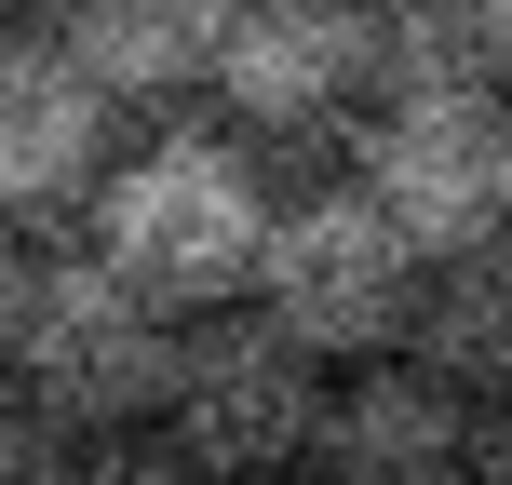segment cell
<instances>
[{
    "instance_id": "cell-1",
    "label": "cell",
    "mask_w": 512,
    "mask_h": 485,
    "mask_svg": "<svg viewBox=\"0 0 512 485\" xmlns=\"http://www.w3.org/2000/svg\"><path fill=\"white\" fill-rule=\"evenodd\" d=\"M95 256L122 283H149L176 324H203V310H243L256 297V243H270V176H256L243 135H135V149H108L95 176Z\"/></svg>"
},
{
    "instance_id": "cell-2",
    "label": "cell",
    "mask_w": 512,
    "mask_h": 485,
    "mask_svg": "<svg viewBox=\"0 0 512 485\" xmlns=\"http://www.w3.org/2000/svg\"><path fill=\"white\" fill-rule=\"evenodd\" d=\"M324 391H337V364H310L270 310H203L176 337V378H162L149 432L203 485H283L310 459V432H324Z\"/></svg>"
},
{
    "instance_id": "cell-14",
    "label": "cell",
    "mask_w": 512,
    "mask_h": 485,
    "mask_svg": "<svg viewBox=\"0 0 512 485\" xmlns=\"http://www.w3.org/2000/svg\"><path fill=\"white\" fill-rule=\"evenodd\" d=\"M14 310H27V243L0 230V364H14Z\"/></svg>"
},
{
    "instance_id": "cell-16",
    "label": "cell",
    "mask_w": 512,
    "mask_h": 485,
    "mask_svg": "<svg viewBox=\"0 0 512 485\" xmlns=\"http://www.w3.org/2000/svg\"><path fill=\"white\" fill-rule=\"evenodd\" d=\"M499 81H512V0H499Z\"/></svg>"
},
{
    "instance_id": "cell-8",
    "label": "cell",
    "mask_w": 512,
    "mask_h": 485,
    "mask_svg": "<svg viewBox=\"0 0 512 485\" xmlns=\"http://www.w3.org/2000/svg\"><path fill=\"white\" fill-rule=\"evenodd\" d=\"M108 135H122V108H108L68 54H54L41 27H0V230L95 203Z\"/></svg>"
},
{
    "instance_id": "cell-13",
    "label": "cell",
    "mask_w": 512,
    "mask_h": 485,
    "mask_svg": "<svg viewBox=\"0 0 512 485\" xmlns=\"http://www.w3.org/2000/svg\"><path fill=\"white\" fill-rule=\"evenodd\" d=\"M68 485H203V472H189V459H176L162 432H81Z\"/></svg>"
},
{
    "instance_id": "cell-9",
    "label": "cell",
    "mask_w": 512,
    "mask_h": 485,
    "mask_svg": "<svg viewBox=\"0 0 512 485\" xmlns=\"http://www.w3.org/2000/svg\"><path fill=\"white\" fill-rule=\"evenodd\" d=\"M216 14H230V0H54L41 41L68 54L108 108H135V95H189V81L216 68Z\"/></svg>"
},
{
    "instance_id": "cell-6",
    "label": "cell",
    "mask_w": 512,
    "mask_h": 485,
    "mask_svg": "<svg viewBox=\"0 0 512 485\" xmlns=\"http://www.w3.org/2000/svg\"><path fill=\"white\" fill-rule=\"evenodd\" d=\"M203 95L243 135H337L378 95V0H230Z\"/></svg>"
},
{
    "instance_id": "cell-5",
    "label": "cell",
    "mask_w": 512,
    "mask_h": 485,
    "mask_svg": "<svg viewBox=\"0 0 512 485\" xmlns=\"http://www.w3.org/2000/svg\"><path fill=\"white\" fill-rule=\"evenodd\" d=\"M351 189L418 256L512 243V95H364Z\"/></svg>"
},
{
    "instance_id": "cell-3",
    "label": "cell",
    "mask_w": 512,
    "mask_h": 485,
    "mask_svg": "<svg viewBox=\"0 0 512 485\" xmlns=\"http://www.w3.org/2000/svg\"><path fill=\"white\" fill-rule=\"evenodd\" d=\"M176 310L149 283H122L95 243L81 256H27V310H14V378L41 391L68 432H149L162 378H176Z\"/></svg>"
},
{
    "instance_id": "cell-11",
    "label": "cell",
    "mask_w": 512,
    "mask_h": 485,
    "mask_svg": "<svg viewBox=\"0 0 512 485\" xmlns=\"http://www.w3.org/2000/svg\"><path fill=\"white\" fill-rule=\"evenodd\" d=\"M378 95H512L499 0H378Z\"/></svg>"
},
{
    "instance_id": "cell-15",
    "label": "cell",
    "mask_w": 512,
    "mask_h": 485,
    "mask_svg": "<svg viewBox=\"0 0 512 485\" xmlns=\"http://www.w3.org/2000/svg\"><path fill=\"white\" fill-rule=\"evenodd\" d=\"M41 14H54V0H0V27H41Z\"/></svg>"
},
{
    "instance_id": "cell-10",
    "label": "cell",
    "mask_w": 512,
    "mask_h": 485,
    "mask_svg": "<svg viewBox=\"0 0 512 485\" xmlns=\"http://www.w3.org/2000/svg\"><path fill=\"white\" fill-rule=\"evenodd\" d=\"M405 364H432L459 405H512V243H459L418 270Z\"/></svg>"
},
{
    "instance_id": "cell-12",
    "label": "cell",
    "mask_w": 512,
    "mask_h": 485,
    "mask_svg": "<svg viewBox=\"0 0 512 485\" xmlns=\"http://www.w3.org/2000/svg\"><path fill=\"white\" fill-rule=\"evenodd\" d=\"M68 459H81V432L0 364V485H68Z\"/></svg>"
},
{
    "instance_id": "cell-4",
    "label": "cell",
    "mask_w": 512,
    "mask_h": 485,
    "mask_svg": "<svg viewBox=\"0 0 512 485\" xmlns=\"http://www.w3.org/2000/svg\"><path fill=\"white\" fill-rule=\"evenodd\" d=\"M418 270H432V256L337 176V189L270 203V243H256V297H243V310H270L310 364H378V351H405Z\"/></svg>"
},
{
    "instance_id": "cell-7",
    "label": "cell",
    "mask_w": 512,
    "mask_h": 485,
    "mask_svg": "<svg viewBox=\"0 0 512 485\" xmlns=\"http://www.w3.org/2000/svg\"><path fill=\"white\" fill-rule=\"evenodd\" d=\"M472 445H486V405H459L432 364L378 351V364H337L297 485H472Z\"/></svg>"
}]
</instances>
